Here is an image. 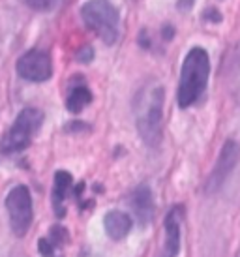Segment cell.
<instances>
[{
    "label": "cell",
    "mask_w": 240,
    "mask_h": 257,
    "mask_svg": "<svg viewBox=\"0 0 240 257\" xmlns=\"http://www.w3.org/2000/svg\"><path fill=\"white\" fill-rule=\"evenodd\" d=\"M163 101H165V90L158 81L145 83L134 98L137 132H139L143 143L149 149H156L162 143Z\"/></svg>",
    "instance_id": "cell-1"
},
{
    "label": "cell",
    "mask_w": 240,
    "mask_h": 257,
    "mask_svg": "<svg viewBox=\"0 0 240 257\" xmlns=\"http://www.w3.org/2000/svg\"><path fill=\"white\" fill-rule=\"evenodd\" d=\"M210 75V58L208 53L201 47L193 49L186 55L180 72V85H178L177 100L182 109L193 105L203 94Z\"/></svg>",
    "instance_id": "cell-2"
},
{
    "label": "cell",
    "mask_w": 240,
    "mask_h": 257,
    "mask_svg": "<svg viewBox=\"0 0 240 257\" xmlns=\"http://www.w3.org/2000/svg\"><path fill=\"white\" fill-rule=\"evenodd\" d=\"M81 17L105 45H113L118 40L120 15L109 0H88L81 8Z\"/></svg>",
    "instance_id": "cell-3"
},
{
    "label": "cell",
    "mask_w": 240,
    "mask_h": 257,
    "mask_svg": "<svg viewBox=\"0 0 240 257\" xmlns=\"http://www.w3.org/2000/svg\"><path fill=\"white\" fill-rule=\"evenodd\" d=\"M43 124V113L36 107H27L23 109L21 113L17 114L14 126L8 130V134L2 137L0 149L6 154H14L19 150H25L32 143L34 136L38 134V130L42 128Z\"/></svg>",
    "instance_id": "cell-4"
},
{
    "label": "cell",
    "mask_w": 240,
    "mask_h": 257,
    "mask_svg": "<svg viewBox=\"0 0 240 257\" xmlns=\"http://www.w3.org/2000/svg\"><path fill=\"white\" fill-rule=\"evenodd\" d=\"M6 210L10 216V227L17 236H25L29 233L34 210H32V197L27 186H15L6 197Z\"/></svg>",
    "instance_id": "cell-5"
},
{
    "label": "cell",
    "mask_w": 240,
    "mask_h": 257,
    "mask_svg": "<svg viewBox=\"0 0 240 257\" xmlns=\"http://www.w3.org/2000/svg\"><path fill=\"white\" fill-rule=\"evenodd\" d=\"M240 162V145L233 139L225 141V145L221 147V152L218 156V162L212 169L210 177L206 179L205 192L206 193H216L221 190V186L225 184V180L229 179V175L234 171V167Z\"/></svg>",
    "instance_id": "cell-6"
},
{
    "label": "cell",
    "mask_w": 240,
    "mask_h": 257,
    "mask_svg": "<svg viewBox=\"0 0 240 257\" xmlns=\"http://www.w3.org/2000/svg\"><path fill=\"white\" fill-rule=\"evenodd\" d=\"M17 73L19 77L32 81V83H42L47 81L53 75V62H51L49 53L42 49H30L17 60Z\"/></svg>",
    "instance_id": "cell-7"
},
{
    "label": "cell",
    "mask_w": 240,
    "mask_h": 257,
    "mask_svg": "<svg viewBox=\"0 0 240 257\" xmlns=\"http://www.w3.org/2000/svg\"><path fill=\"white\" fill-rule=\"evenodd\" d=\"M184 220L182 205L173 207L165 216V244L160 257H177L180 250V223Z\"/></svg>",
    "instance_id": "cell-8"
},
{
    "label": "cell",
    "mask_w": 240,
    "mask_h": 257,
    "mask_svg": "<svg viewBox=\"0 0 240 257\" xmlns=\"http://www.w3.org/2000/svg\"><path fill=\"white\" fill-rule=\"evenodd\" d=\"M130 205L134 214L137 216V220L141 221L143 225H147L152 221L154 216V201H152V192L147 184L135 188L132 195H130Z\"/></svg>",
    "instance_id": "cell-9"
},
{
    "label": "cell",
    "mask_w": 240,
    "mask_h": 257,
    "mask_svg": "<svg viewBox=\"0 0 240 257\" xmlns=\"http://www.w3.org/2000/svg\"><path fill=\"white\" fill-rule=\"evenodd\" d=\"M103 227H105V233L109 235V238L122 240L132 231V218L122 210H111L103 218Z\"/></svg>",
    "instance_id": "cell-10"
},
{
    "label": "cell",
    "mask_w": 240,
    "mask_h": 257,
    "mask_svg": "<svg viewBox=\"0 0 240 257\" xmlns=\"http://www.w3.org/2000/svg\"><path fill=\"white\" fill-rule=\"evenodd\" d=\"M71 175L68 171H58L55 175V190H53V207H55V212H57L58 218L64 216V208H62V201L64 197L68 195L71 188Z\"/></svg>",
    "instance_id": "cell-11"
},
{
    "label": "cell",
    "mask_w": 240,
    "mask_h": 257,
    "mask_svg": "<svg viewBox=\"0 0 240 257\" xmlns=\"http://www.w3.org/2000/svg\"><path fill=\"white\" fill-rule=\"evenodd\" d=\"M90 101H92V92L88 90V86L77 85L71 88L70 96L66 100V109L70 113H81Z\"/></svg>",
    "instance_id": "cell-12"
},
{
    "label": "cell",
    "mask_w": 240,
    "mask_h": 257,
    "mask_svg": "<svg viewBox=\"0 0 240 257\" xmlns=\"http://www.w3.org/2000/svg\"><path fill=\"white\" fill-rule=\"evenodd\" d=\"M27 6L32 8V10H38V12H47L51 8H55L58 4V0H25Z\"/></svg>",
    "instance_id": "cell-13"
},
{
    "label": "cell",
    "mask_w": 240,
    "mask_h": 257,
    "mask_svg": "<svg viewBox=\"0 0 240 257\" xmlns=\"http://www.w3.org/2000/svg\"><path fill=\"white\" fill-rule=\"evenodd\" d=\"M66 240H68V231L66 229L60 227V225H55L51 229V242L55 246H62Z\"/></svg>",
    "instance_id": "cell-14"
},
{
    "label": "cell",
    "mask_w": 240,
    "mask_h": 257,
    "mask_svg": "<svg viewBox=\"0 0 240 257\" xmlns=\"http://www.w3.org/2000/svg\"><path fill=\"white\" fill-rule=\"evenodd\" d=\"M38 250H40V253L43 257H53L55 255V244L51 242V240H47V238H40Z\"/></svg>",
    "instance_id": "cell-15"
},
{
    "label": "cell",
    "mask_w": 240,
    "mask_h": 257,
    "mask_svg": "<svg viewBox=\"0 0 240 257\" xmlns=\"http://www.w3.org/2000/svg\"><path fill=\"white\" fill-rule=\"evenodd\" d=\"M92 57H94V51H92V47H88V45H85L83 49L79 51L77 55V60L79 62H85V64H88L92 60Z\"/></svg>",
    "instance_id": "cell-16"
},
{
    "label": "cell",
    "mask_w": 240,
    "mask_h": 257,
    "mask_svg": "<svg viewBox=\"0 0 240 257\" xmlns=\"http://www.w3.org/2000/svg\"><path fill=\"white\" fill-rule=\"evenodd\" d=\"M66 132H71V134H73V132H83V130H90V126H88V124H85V122H70V124H68V126H66Z\"/></svg>",
    "instance_id": "cell-17"
},
{
    "label": "cell",
    "mask_w": 240,
    "mask_h": 257,
    "mask_svg": "<svg viewBox=\"0 0 240 257\" xmlns=\"http://www.w3.org/2000/svg\"><path fill=\"white\" fill-rule=\"evenodd\" d=\"M162 34H163V40H171V38L175 36V29H173L171 25H165L162 30Z\"/></svg>",
    "instance_id": "cell-18"
}]
</instances>
